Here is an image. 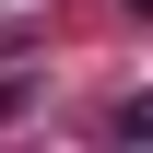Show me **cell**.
<instances>
[{"mask_svg": "<svg viewBox=\"0 0 153 153\" xmlns=\"http://www.w3.org/2000/svg\"><path fill=\"white\" fill-rule=\"evenodd\" d=\"M118 141H153V94H130V106H118Z\"/></svg>", "mask_w": 153, "mask_h": 153, "instance_id": "cell-1", "label": "cell"}, {"mask_svg": "<svg viewBox=\"0 0 153 153\" xmlns=\"http://www.w3.org/2000/svg\"><path fill=\"white\" fill-rule=\"evenodd\" d=\"M130 12H141V24H153V0H130Z\"/></svg>", "mask_w": 153, "mask_h": 153, "instance_id": "cell-3", "label": "cell"}, {"mask_svg": "<svg viewBox=\"0 0 153 153\" xmlns=\"http://www.w3.org/2000/svg\"><path fill=\"white\" fill-rule=\"evenodd\" d=\"M12 118H24V71H0V130H12Z\"/></svg>", "mask_w": 153, "mask_h": 153, "instance_id": "cell-2", "label": "cell"}]
</instances>
